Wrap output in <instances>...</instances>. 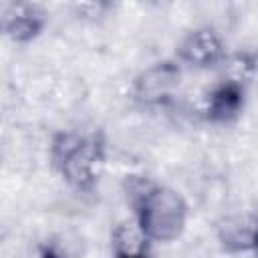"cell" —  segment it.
I'll list each match as a JSON object with an SVG mask.
<instances>
[{"mask_svg":"<svg viewBox=\"0 0 258 258\" xmlns=\"http://www.w3.org/2000/svg\"><path fill=\"white\" fill-rule=\"evenodd\" d=\"M50 165L79 194H93L107 165V141L101 131H56L48 145Z\"/></svg>","mask_w":258,"mask_h":258,"instance_id":"1","label":"cell"},{"mask_svg":"<svg viewBox=\"0 0 258 258\" xmlns=\"http://www.w3.org/2000/svg\"><path fill=\"white\" fill-rule=\"evenodd\" d=\"M127 196L133 212L151 242H173L187 222V204L179 191L145 177H127Z\"/></svg>","mask_w":258,"mask_h":258,"instance_id":"2","label":"cell"},{"mask_svg":"<svg viewBox=\"0 0 258 258\" xmlns=\"http://www.w3.org/2000/svg\"><path fill=\"white\" fill-rule=\"evenodd\" d=\"M181 81L179 60H159L143 69L131 85L133 101L143 109H161L171 103Z\"/></svg>","mask_w":258,"mask_h":258,"instance_id":"3","label":"cell"},{"mask_svg":"<svg viewBox=\"0 0 258 258\" xmlns=\"http://www.w3.org/2000/svg\"><path fill=\"white\" fill-rule=\"evenodd\" d=\"M226 44L220 32L212 26H200L189 30L175 48V56L181 64L194 69H214L226 58Z\"/></svg>","mask_w":258,"mask_h":258,"instance_id":"4","label":"cell"},{"mask_svg":"<svg viewBox=\"0 0 258 258\" xmlns=\"http://www.w3.org/2000/svg\"><path fill=\"white\" fill-rule=\"evenodd\" d=\"M46 12L32 0H6L2 10V30L16 42L26 44L42 34L46 28Z\"/></svg>","mask_w":258,"mask_h":258,"instance_id":"5","label":"cell"},{"mask_svg":"<svg viewBox=\"0 0 258 258\" xmlns=\"http://www.w3.org/2000/svg\"><path fill=\"white\" fill-rule=\"evenodd\" d=\"M246 103V85L222 79L216 83L204 103V117L214 125H226L240 117Z\"/></svg>","mask_w":258,"mask_h":258,"instance_id":"6","label":"cell"},{"mask_svg":"<svg viewBox=\"0 0 258 258\" xmlns=\"http://www.w3.org/2000/svg\"><path fill=\"white\" fill-rule=\"evenodd\" d=\"M111 252L117 258H141L149 254L151 238L145 234L137 218L119 220L111 230Z\"/></svg>","mask_w":258,"mask_h":258,"instance_id":"7","label":"cell"},{"mask_svg":"<svg viewBox=\"0 0 258 258\" xmlns=\"http://www.w3.org/2000/svg\"><path fill=\"white\" fill-rule=\"evenodd\" d=\"M258 234V218L254 216H232L226 218L218 230V238L224 250L240 252V250H254Z\"/></svg>","mask_w":258,"mask_h":258,"instance_id":"8","label":"cell"},{"mask_svg":"<svg viewBox=\"0 0 258 258\" xmlns=\"http://www.w3.org/2000/svg\"><path fill=\"white\" fill-rule=\"evenodd\" d=\"M222 69H224V79H230V81L248 85V81L258 71V50L230 52L222 60Z\"/></svg>","mask_w":258,"mask_h":258,"instance_id":"9","label":"cell"},{"mask_svg":"<svg viewBox=\"0 0 258 258\" xmlns=\"http://www.w3.org/2000/svg\"><path fill=\"white\" fill-rule=\"evenodd\" d=\"M115 6V0H71V8L75 16L83 22H99L103 20Z\"/></svg>","mask_w":258,"mask_h":258,"instance_id":"10","label":"cell"},{"mask_svg":"<svg viewBox=\"0 0 258 258\" xmlns=\"http://www.w3.org/2000/svg\"><path fill=\"white\" fill-rule=\"evenodd\" d=\"M254 252L258 254V234H256V242H254Z\"/></svg>","mask_w":258,"mask_h":258,"instance_id":"11","label":"cell"}]
</instances>
